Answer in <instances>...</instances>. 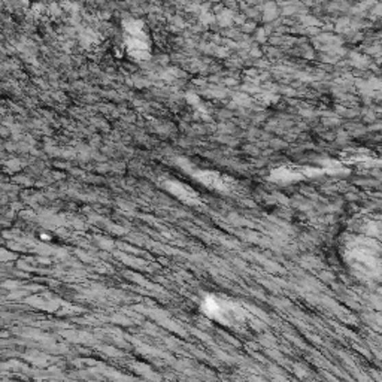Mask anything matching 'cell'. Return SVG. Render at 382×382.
Instances as JSON below:
<instances>
[{"label": "cell", "instance_id": "1", "mask_svg": "<svg viewBox=\"0 0 382 382\" xmlns=\"http://www.w3.org/2000/svg\"><path fill=\"white\" fill-rule=\"evenodd\" d=\"M126 30V45L129 53L136 58H145L150 51V42L147 38L145 29L141 21L130 20L124 23Z\"/></svg>", "mask_w": 382, "mask_h": 382}]
</instances>
